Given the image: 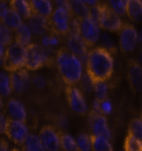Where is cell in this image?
Wrapping results in <instances>:
<instances>
[{"label":"cell","instance_id":"6da1fadb","mask_svg":"<svg viewBox=\"0 0 142 151\" xmlns=\"http://www.w3.org/2000/svg\"><path fill=\"white\" fill-rule=\"evenodd\" d=\"M84 66L85 73L93 83L107 82L114 73L113 54L101 46L91 49L89 51Z\"/></svg>","mask_w":142,"mask_h":151},{"label":"cell","instance_id":"7a4b0ae2","mask_svg":"<svg viewBox=\"0 0 142 151\" xmlns=\"http://www.w3.org/2000/svg\"><path fill=\"white\" fill-rule=\"evenodd\" d=\"M54 63L65 85L76 86L79 83L84 74V63L67 47H60L55 51Z\"/></svg>","mask_w":142,"mask_h":151},{"label":"cell","instance_id":"3957f363","mask_svg":"<svg viewBox=\"0 0 142 151\" xmlns=\"http://www.w3.org/2000/svg\"><path fill=\"white\" fill-rule=\"evenodd\" d=\"M27 60L25 68L29 71H36L43 67H50L54 63L52 49H47L40 44H31L27 48Z\"/></svg>","mask_w":142,"mask_h":151},{"label":"cell","instance_id":"277c9868","mask_svg":"<svg viewBox=\"0 0 142 151\" xmlns=\"http://www.w3.org/2000/svg\"><path fill=\"white\" fill-rule=\"evenodd\" d=\"M73 17L70 3L67 7H55L49 19V33L56 34L59 37H67Z\"/></svg>","mask_w":142,"mask_h":151},{"label":"cell","instance_id":"5b68a950","mask_svg":"<svg viewBox=\"0 0 142 151\" xmlns=\"http://www.w3.org/2000/svg\"><path fill=\"white\" fill-rule=\"evenodd\" d=\"M27 60L26 47L14 42L6 49L3 60V68L8 73H14L22 68H25Z\"/></svg>","mask_w":142,"mask_h":151},{"label":"cell","instance_id":"8992f818","mask_svg":"<svg viewBox=\"0 0 142 151\" xmlns=\"http://www.w3.org/2000/svg\"><path fill=\"white\" fill-rule=\"evenodd\" d=\"M124 23L121 18L110 8L107 3H101V13L99 19V26L100 29L119 34Z\"/></svg>","mask_w":142,"mask_h":151},{"label":"cell","instance_id":"52a82bcc","mask_svg":"<svg viewBox=\"0 0 142 151\" xmlns=\"http://www.w3.org/2000/svg\"><path fill=\"white\" fill-rule=\"evenodd\" d=\"M64 93L69 108L79 115H87L89 109L85 98L80 88L76 86L65 85Z\"/></svg>","mask_w":142,"mask_h":151},{"label":"cell","instance_id":"ba28073f","mask_svg":"<svg viewBox=\"0 0 142 151\" xmlns=\"http://www.w3.org/2000/svg\"><path fill=\"white\" fill-rule=\"evenodd\" d=\"M100 28L90 18L80 19L79 34L89 49H94L100 39Z\"/></svg>","mask_w":142,"mask_h":151},{"label":"cell","instance_id":"9c48e42d","mask_svg":"<svg viewBox=\"0 0 142 151\" xmlns=\"http://www.w3.org/2000/svg\"><path fill=\"white\" fill-rule=\"evenodd\" d=\"M119 46L123 53H130L136 49L139 43V34L135 26L125 22L119 32Z\"/></svg>","mask_w":142,"mask_h":151},{"label":"cell","instance_id":"30bf717a","mask_svg":"<svg viewBox=\"0 0 142 151\" xmlns=\"http://www.w3.org/2000/svg\"><path fill=\"white\" fill-rule=\"evenodd\" d=\"M30 134V129L27 123L9 119L5 135L15 145L20 147L23 146Z\"/></svg>","mask_w":142,"mask_h":151},{"label":"cell","instance_id":"8fae6325","mask_svg":"<svg viewBox=\"0 0 142 151\" xmlns=\"http://www.w3.org/2000/svg\"><path fill=\"white\" fill-rule=\"evenodd\" d=\"M39 137L46 151H60V131L51 124H44L39 132Z\"/></svg>","mask_w":142,"mask_h":151},{"label":"cell","instance_id":"7c38bea8","mask_svg":"<svg viewBox=\"0 0 142 151\" xmlns=\"http://www.w3.org/2000/svg\"><path fill=\"white\" fill-rule=\"evenodd\" d=\"M87 115L91 134L105 137L108 139H110L111 133L108 125L106 116H105L102 114H96L92 111H89Z\"/></svg>","mask_w":142,"mask_h":151},{"label":"cell","instance_id":"4fadbf2b","mask_svg":"<svg viewBox=\"0 0 142 151\" xmlns=\"http://www.w3.org/2000/svg\"><path fill=\"white\" fill-rule=\"evenodd\" d=\"M9 77L13 91L19 95L28 92L32 86V78L26 68L10 73Z\"/></svg>","mask_w":142,"mask_h":151},{"label":"cell","instance_id":"5bb4252c","mask_svg":"<svg viewBox=\"0 0 142 151\" xmlns=\"http://www.w3.org/2000/svg\"><path fill=\"white\" fill-rule=\"evenodd\" d=\"M127 78L133 91L142 92V65L137 60L130 59L126 63Z\"/></svg>","mask_w":142,"mask_h":151},{"label":"cell","instance_id":"9a60e30c","mask_svg":"<svg viewBox=\"0 0 142 151\" xmlns=\"http://www.w3.org/2000/svg\"><path fill=\"white\" fill-rule=\"evenodd\" d=\"M66 47L84 63L85 62L89 51L90 50L79 34H69L66 37Z\"/></svg>","mask_w":142,"mask_h":151},{"label":"cell","instance_id":"2e32d148","mask_svg":"<svg viewBox=\"0 0 142 151\" xmlns=\"http://www.w3.org/2000/svg\"><path fill=\"white\" fill-rule=\"evenodd\" d=\"M5 114L9 119L27 123V110L25 104L15 98H10L5 105Z\"/></svg>","mask_w":142,"mask_h":151},{"label":"cell","instance_id":"e0dca14e","mask_svg":"<svg viewBox=\"0 0 142 151\" xmlns=\"http://www.w3.org/2000/svg\"><path fill=\"white\" fill-rule=\"evenodd\" d=\"M27 25L32 32L33 36L36 38H42L49 33V19L42 16L34 14L27 21Z\"/></svg>","mask_w":142,"mask_h":151},{"label":"cell","instance_id":"ac0fdd59","mask_svg":"<svg viewBox=\"0 0 142 151\" xmlns=\"http://www.w3.org/2000/svg\"><path fill=\"white\" fill-rule=\"evenodd\" d=\"M30 6L33 11V15H39L49 19L54 11L53 3L49 0H31Z\"/></svg>","mask_w":142,"mask_h":151},{"label":"cell","instance_id":"d6986e66","mask_svg":"<svg viewBox=\"0 0 142 151\" xmlns=\"http://www.w3.org/2000/svg\"><path fill=\"white\" fill-rule=\"evenodd\" d=\"M9 7L10 9L18 13L25 21H28L33 16V11L30 6V1L11 0L9 1Z\"/></svg>","mask_w":142,"mask_h":151},{"label":"cell","instance_id":"ffe728a7","mask_svg":"<svg viewBox=\"0 0 142 151\" xmlns=\"http://www.w3.org/2000/svg\"><path fill=\"white\" fill-rule=\"evenodd\" d=\"M3 24L6 26L7 28H9L13 32H14L15 30H17L19 28L21 25L24 24L23 19L20 17V15L16 13L14 10L10 9L8 10V12L6 13L4 17L0 21Z\"/></svg>","mask_w":142,"mask_h":151},{"label":"cell","instance_id":"44dd1931","mask_svg":"<svg viewBox=\"0 0 142 151\" xmlns=\"http://www.w3.org/2000/svg\"><path fill=\"white\" fill-rule=\"evenodd\" d=\"M14 42L21 44L25 47H28L32 43L33 34L27 24L24 23L19 28L14 32Z\"/></svg>","mask_w":142,"mask_h":151},{"label":"cell","instance_id":"7402d4cb","mask_svg":"<svg viewBox=\"0 0 142 151\" xmlns=\"http://www.w3.org/2000/svg\"><path fill=\"white\" fill-rule=\"evenodd\" d=\"M127 17L136 23L142 22V4L141 0H129L126 11Z\"/></svg>","mask_w":142,"mask_h":151},{"label":"cell","instance_id":"603a6c76","mask_svg":"<svg viewBox=\"0 0 142 151\" xmlns=\"http://www.w3.org/2000/svg\"><path fill=\"white\" fill-rule=\"evenodd\" d=\"M21 151H46L39 135L31 133L28 136L25 145L21 147Z\"/></svg>","mask_w":142,"mask_h":151},{"label":"cell","instance_id":"cb8c5ba5","mask_svg":"<svg viewBox=\"0 0 142 151\" xmlns=\"http://www.w3.org/2000/svg\"><path fill=\"white\" fill-rule=\"evenodd\" d=\"M13 92L9 73L0 71V98L8 99Z\"/></svg>","mask_w":142,"mask_h":151},{"label":"cell","instance_id":"d4e9b609","mask_svg":"<svg viewBox=\"0 0 142 151\" xmlns=\"http://www.w3.org/2000/svg\"><path fill=\"white\" fill-rule=\"evenodd\" d=\"M73 15L79 19H85L89 15V8L84 1H69Z\"/></svg>","mask_w":142,"mask_h":151},{"label":"cell","instance_id":"484cf974","mask_svg":"<svg viewBox=\"0 0 142 151\" xmlns=\"http://www.w3.org/2000/svg\"><path fill=\"white\" fill-rule=\"evenodd\" d=\"M93 151H113V147L110 139L102 136H96L90 134Z\"/></svg>","mask_w":142,"mask_h":151},{"label":"cell","instance_id":"4316f807","mask_svg":"<svg viewBox=\"0 0 142 151\" xmlns=\"http://www.w3.org/2000/svg\"><path fill=\"white\" fill-rule=\"evenodd\" d=\"M60 145L62 151H79L76 139L64 131H60Z\"/></svg>","mask_w":142,"mask_h":151},{"label":"cell","instance_id":"83f0119b","mask_svg":"<svg viewBox=\"0 0 142 151\" xmlns=\"http://www.w3.org/2000/svg\"><path fill=\"white\" fill-rule=\"evenodd\" d=\"M14 42V33L0 22V43L8 48Z\"/></svg>","mask_w":142,"mask_h":151},{"label":"cell","instance_id":"f1b7e54d","mask_svg":"<svg viewBox=\"0 0 142 151\" xmlns=\"http://www.w3.org/2000/svg\"><path fill=\"white\" fill-rule=\"evenodd\" d=\"M75 139L79 151H93L90 134L86 133H80L77 135Z\"/></svg>","mask_w":142,"mask_h":151},{"label":"cell","instance_id":"f546056e","mask_svg":"<svg viewBox=\"0 0 142 151\" xmlns=\"http://www.w3.org/2000/svg\"><path fill=\"white\" fill-rule=\"evenodd\" d=\"M124 150L142 151V142L127 132V135L124 142Z\"/></svg>","mask_w":142,"mask_h":151},{"label":"cell","instance_id":"4dcf8cb0","mask_svg":"<svg viewBox=\"0 0 142 151\" xmlns=\"http://www.w3.org/2000/svg\"><path fill=\"white\" fill-rule=\"evenodd\" d=\"M128 133L142 142V119L140 117L131 119L128 127Z\"/></svg>","mask_w":142,"mask_h":151},{"label":"cell","instance_id":"1f68e13d","mask_svg":"<svg viewBox=\"0 0 142 151\" xmlns=\"http://www.w3.org/2000/svg\"><path fill=\"white\" fill-rule=\"evenodd\" d=\"M93 84L94 99L100 101L107 99L108 91H109V85L107 84V82H98Z\"/></svg>","mask_w":142,"mask_h":151},{"label":"cell","instance_id":"d6a6232c","mask_svg":"<svg viewBox=\"0 0 142 151\" xmlns=\"http://www.w3.org/2000/svg\"><path fill=\"white\" fill-rule=\"evenodd\" d=\"M129 0L125 1H109L107 2L108 5L110 8L120 17H122L126 15V11H127V5Z\"/></svg>","mask_w":142,"mask_h":151},{"label":"cell","instance_id":"836d02e7","mask_svg":"<svg viewBox=\"0 0 142 151\" xmlns=\"http://www.w3.org/2000/svg\"><path fill=\"white\" fill-rule=\"evenodd\" d=\"M80 90L82 92L87 93H90L93 92V82L91 81V79L89 78V76L84 73L82 79L80 80Z\"/></svg>","mask_w":142,"mask_h":151},{"label":"cell","instance_id":"e575fe53","mask_svg":"<svg viewBox=\"0 0 142 151\" xmlns=\"http://www.w3.org/2000/svg\"><path fill=\"white\" fill-rule=\"evenodd\" d=\"M100 109H101V114L105 116L111 114L113 112V104L110 99H105L100 103Z\"/></svg>","mask_w":142,"mask_h":151},{"label":"cell","instance_id":"d590c367","mask_svg":"<svg viewBox=\"0 0 142 151\" xmlns=\"http://www.w3.org/2000/svg\"><path fill=\"white\" fill-rule=\"evenodd\" d=\"M101 3L99 2L98 4L94 7H92L89 9V18H90L91 19L94 21L95 23H97L99 24V16L101 13Z\"/></svg>","mask_w":142,"mask_h":151},{"label":"cell","instance_id":"8d00e7d4","mask_svg":"<svg viewBox=\"0 0 142 151\" xmlns=\"http://www.w3.org/2000/svg\"><path fill=\"white\" fill-rule=\"evenodd\" d=\"M32 86H34L37 89H42L46 86L45 78L39 75H35L32 78Z\"/></svg>","mask_w":142,"mask_h":151},{"label":"cell","instance_id":"74e56055","mask_svg":"<svg viewBox=\"0 0 142 151\" xmlns=\"http://www.w3.org/2000/svg\"><path fill=\"white\" fill-rule=\"evenodd\" d=\"M9 118L5 113L0 114V134H5V130L7 128Z\"/></svg>","mask_w":142,"mask_h":151},{"label":"cell","instance_id":"f35d334b","mask_svg":"<svg viewBox=\"0 0 142 151\" xmlns=\"http://www.w3.org/2000/svg\"><path fill=\"white\" fill-rule=\"evenodd\" d=\"M9 9V1H0V21Z\"/></svg>","mask_w":142,"mask_h":151},{"label":"cell","instance_id":"ab89813d","mask_svg":"<svg viewBox=\"0 0 142 151\" xmlns=\"http://www.w3.org/2000/svg\"><path fill=\"white\" fill-rule=\"evenodd\" d=\"M50 34V41H49V49H52L54 47H57L59 46L60 44V37L56 35V34Z\"/></svg>","mask_w":142,"mask_h":151},{"label":"cell","instance_id":"60d3db41","mask_svg":"<svg viewBox=\"0 0 142 151\" xmlns=\"http://www.w3.org/2000/svg\"><path fill=\"white\" fill-rule=\"evenodd\" d=\"M100 100L98 99H94L93 103H92V106H91V110L94 113H96V114H101V109H100Z\"/></svg>","mask_w":142,"mask_h":151},{"label":"cell","instance_id":"b9f144b4","mask_svg":"<svg viewBox=\"0 0 142 151\" xmlns=\"http://www.w3.org/2000/svg\"><path fill=\"white\" fill-rule=\"evenodd\" d=\"M0 151H10L8 142L3 138H0Z\"/></svg>","mask_w":142,"mask_h":151},{"label":"cell","instance_id":"7bdbcfd3","mask_svg":"<svg viewBox=\"0 0 142 151\" xmlns=\"http://www.w3.org/2000/svg\"><path fill=\"white\" fill-rule=\"evenodd\" d=\"M6 47H4L3 44L0 43V63H3V60L4 58L5 52H6Z\"/></svg>","mask_w":142,"mask_h":151},{"label":"cell","instance_id":"ee69618b","mask_svg":"<svg viewBox=\"0 0 142 151\" xmlns=\"http://www.w3.org/2000/svg\"><path fill=\"white\" fill-rule=\"evenodd\" d=\"M5 113V105L4 104V100L2 98H0V114Z\"/></svg>","mask_w":142,"mask_h":151},{"label":"cell","instance_id":"f6af8a7d","mask_svg":"<svg viewBox=\"0 0 142 151\" xmlns=\"http://www.w3.org/2000/svg\"><path fill=\"white\" fill-rule=\"evenodd\" d=\"M139 44H142V31L141 32V34H139Z\"/></svg>","mask_w":142,"mask_h":151},{"label":"cell","instance_id":"bcb514c9","mask_svg":"<svg viewBox=\"0 0 142 151\" xmlns=\"http://www.w3.org/2000/svg\"><path fill=\"white\" fill-rule=\"evenodd\" d=\"M139 58H140V60H142V49H141V51H140V54H139Z\"/></svg>","mask_w":142,"mask_h":151},{"label":"cell","instance_id":"7dc6e473","mask_svg":"<svg viewBox=\"0 0 142 151\" xmlns=\"http://www.w3.org/2000/svg\"><path fill=\"white\" fill-rule=\"evenodd\" d=\"M11 151H21V150H19V149H17V148H14V149H13Z\"/></svg>","mask_w":142,"mask_h":151},{"label":"cell","instance_id":"c3c4849f","mask_svg":"<svg viewBox=\"0 0 142 151\" xmlns=\"http://www.w3.org/2000/svg\"><path fill=\"white\" fill-rule=\"evenodd\" d=\"M140 118H141V119H142V111H141V115H140Z\"/></svg>","mask_w":142,"mask_h":151},{"label":"cell","instance_id":"681fc988","mask_svg":"<svg viewBox=\"0 0 142 151\" xmlns=\"http://www.w3.org/2000/svg\"><path fill=\"white\" fill-rule=\"evenodd\" d=\"M141 4H142V0H141Z\"/></svg>","mask_w":142,"mask_h":151}]
</instances>
